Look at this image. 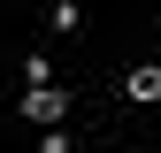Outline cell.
I'll return each mask as SVG.
<instances>
[{
	"label": "cell",
	"mask_w": 161,
	"mask_h": 153,
	"mask_svg": "<svg viewBox=\"0 0 161 153\" xmlns=\"http://www.w3.org/2000/svg\"><path fill=\"white\" fill-rule=\"evenodd\" d=\"M23 115H31V123H62V115H69V92H23Z\"/></svg>",
	"instance_id": "cell-1"
},
{
	"label": "cell",
	"mask_w": 161,
	"mask_h": 153,
	"mask_svg": "<svg viewBox=\"0 0 161 153\" xmlns=\"http://www.w3.org/2000/svg\"><path fill=\"white\" fill-rule=\"evenodd\" d=\"M130 100H138V107H161V61L130 69Z\"/></svg>",
	"instance_id": "cell-2"
}]
</instances>
